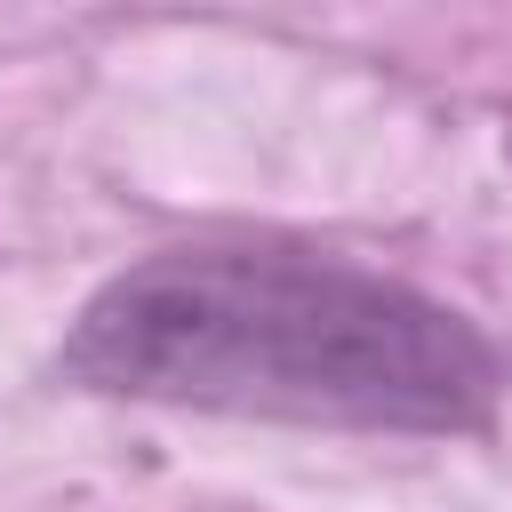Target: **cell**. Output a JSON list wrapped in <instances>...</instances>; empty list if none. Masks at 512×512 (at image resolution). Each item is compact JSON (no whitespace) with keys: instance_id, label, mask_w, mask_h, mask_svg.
Wrapping results in <instances>:
<instances>
[{"instance_id":"cell-1","label":"cell","mask_w":512,"mask_h":512,"mask_svg":"<svg viewBox=\"0 0 512 512\" xmlns=\"http://www.w3.org/2000/svg\"><path fill=\"white\" fill-rule=\"evenodd\" d=\"M56 376L104 400L344 432H472L504 392L464 312L288 248H176L104 280Z\"/></svg>"}]
</instances>
